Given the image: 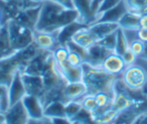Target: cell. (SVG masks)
Wrapping results in <instances>:
<instances>
[{"instance_id":"16","label":"cell","mask_w":147,"mask_h":124,"mask_svg":"<svg viewBox=\"0 0 147 124\" xmlns=\"http://www.w3.org/2000/svg\"><path fill=\"white\" fill-rule=\"evenodd\" d=\"M140 16L141 15L138 13L127 11L119 22L120 29H122L123 30H131V31L138 30L140 28V24H139Z\"/></svg>"},{"instance_id":"4","label":"cell","mask_w":147,"mask_h":124,"mask_svg":"<svg viewBox=\"0 0 147 124\" xmlns=\"http://www.w3.org/2000/svg\"><path fill=\"white\" fill-rule=\"evenodd\" d=\"M119 78L127 89L133 92H140L147 84V67L138 61L132 65L126 66Z\"/></svg>"},{"instance_id":"26","label":"cell","mask_w":147,"mask_h":124,"mask_svg":"<svg viewBox=\"0 0 147 124\" xmlns=\"http://www.w3.org/2000/svg\"><path fill=\"white\" fill-rule=\"evenodd\" d=\"M121 56L123 57V59H124L126 66L132 65V64L136 63V62H138L139 59V58L130 48H128Z\"/></svg>"},{"instance_id":"1","label":"cell","mask_w":147,"mask_h":124,"mask_svg":"<svg viewBox=\"0 0 147 124\" xmlns=\"http://www.w3.org/2000/svg\"><path fill=\"white\" fill-rule=\"evenodd\" d=\"M79 18L76 9H68L52 0H47L41 5L35 30L59 32L72 23H80Z\"/></svg>"},{"instance_id":"7","label":"cell","mask_w":147,"mask_h":124,"mask_svg":"<svg viewBox=\"0 0 147 124\" xmlns=\"http://www.w3.org/2000/svg\"><path fill=\"white\" fill-rule=\"evenodd\" d=\"M59 32H48L35 30L34 45L41 51L53 52L54 49L60 45Z\"/></svg>"},{"instance_id":"29","label":"cell","mask_w":147,"mask_h":124,"mask_svg":"<svg viewBox=\"0 0 147 124\" xmlns=\"http://www.w3.org/2000/svg\"><path fill=\"white\" fill-rule=\"evenodd\" d=\"M139 24H140V28L147 29V13L143 14V15L140 16Z\"/></svg>"},{"instance_id":"5","label":"cell","mask_w":147,"mask_h":124,"mask_svg":"<svg viewBox=\"0 0 147 124\" xmlns=\"http://www.w3.org/2000/svg\"><path fill=\"white\" fill-rule=\"evenodd\" d=\"M8 91L10 107L22 101L27 94L22 77V72L20 69H17L13 72L11 82L9 84Z\"/></svg>"},{"instance_id":"2","label":"cell","mask_w":147,"mask_h":124,"mask_svg":"<svg viewBox=\"0 0 147 124\" xmlns=\"http://www.w3.org/2000/svg\"><path fill=\"white\" fill-rule=\"evenodd\" d=\"M83 82L88 88V93L95 94L99 91L114 93L117 77L108 73L101 67H94L88 63L83 65Z\"/></svg>"},{"instance_id":"17","label":"cell","mask_w":147,"mask_h":124,"mask_svg":"<svg viewBox=\"0 0 147 124\" xmlns=\"http://www.w3.org/2000/svg\"><path fill=\"white\" fill-rule=\"evenodd\" d=\"M114 93L107 91H99L94 94L95 100L98 105V109H104L112 107Z\"/></svg>"},{"instance_id":"21","label":"cell","mask_w":147,"mask_h":124,"mask_svg":"<svg viewBox=\"0 0 147 124\" xmlns=\"http://www.w3.org/2000/svg\"><path fill=\"white\" fill-rule=\"evenodd\" d=\"M69 49L66 45L60 44L52 52V57L55 64H62L67 61Z\"/></svg>"},{"instance_id":"31","label":"cell","mask_w":147,"mask_h":124,"mask_svg":"<svg viewBox=\"0 0 147 124\" xmlns=\"http://www.w3.org/2000/svg\"><path fill=\"white\" fill-rule=\"evenodd\" d=\"M93 1L99 6V8H100V4H101V2L103 1V0H93ZM99 11V10H98Z\"/></svg>"},{"instance_id":"13","label":"cell","mask_w":147,"mask_h":124,"mask_svg":"<svg viewBox=\"0 0 147 124\" xmlns=\"http://www.w3.org/2000/svg\"><path fill=\"white\" fill-rule=\"evenodd\" d=\"M113 52H110L100 43L97 42L87 50L86 63L94 67H101L105 58Z\"/></svg>"},{"instance_id":"22","label":"cell","mask_w":147,"mask_h":124,"mask_svg":"<svg viewBox=\"0 0 147 124\" xmlns=\"http://www.w3.org/2000/svg\"><path fill=\"white\" fill-rule=\"evenodd\" d=\"M128 48H129V44H128V41L126 39L125 34L122 29H119L117 33V42H116L115 53L122 55Z\"/></svg>"},{"instance_id":"8","label":"cell","mask_w":147,"mask_h":124,"mask_svg":"<svg viewBox=\"0 0 147 124\" xmlns=\"http://www.w3.org/2000/svg\"><path fill=\"white\" fill-rule=\"evenodd\" d=\"M101 67L108 73L119 78L122 75L126 65L120 54L113 52L105 58L101 64Z\"/></svg>"},{"instance_id":"24","label":"cell","mask_w":147,"mask_h":124,"mask_svg":"<svg viewBox=\"0 0 147 124\" xmlns=\"http://www.w3.org/2000/svg\"><path fill=\"white\" fill-rule=\"evenodd\" d=\"M128 44H129V48L138 58H140L144 54L145 48H146V43H144V41H142L141 40H139L138 38H135V39L130 41L128 42Z\"/></svg>"},{"instance_id":"9","label":"cell","mask_w":147,"mask_h":124,"mask_svg":"<svg viewBox=\"0 0 147 124\" xmlns=\"http://www.w3.org/2000/svg\"><path fill=\"white\" fill-rule=\"evenodd\" d=\"M69 40L72 41L74 43H76L77 46L87 50L98 42L96 37L88 25H83L80 27L72 35Z\"/></svg>"},{"instance_id":"32","label":"cell","mask_w":147,"mask_h":124,"mask_svg":"<svg viewBox=\"0 0 147 124\" xmlns=\"http://www.w3.org/2000/svg\"><path fill=\"white\" fill-rule=\"evenodd\" d=\"M1 29H2V26H0V33H1Z\"/></svg>"},{"instance_id":"19","label":"cell","mask_w":147,"mask_h":124,"mask_svg":"<svg viewBox=\"0 0 147 124\" xmlns=\"http://www.w3.org/2000/svg\"><path fill=\"white\" fill-rule=\"evenodd\" d=\"M82 109L83 108L80 101H68L65 103V116L71 123V121Z\"/></svg>"},{"instance_id":"18","label":"cell","mask_w":147,"mask_h":124,"mask_svg":"<svg viewBox=\"0 0 147 124\" xmlns=\"http://www.w3.org/2000/svg\"><path fill=\"white\" fill-rule=\"evenodd\" d=\"M127 11L143 15L147 13V0H124Z\"/></svg>"},{"instance_id":"3","label":"cell","mask_w":147,"mask_h":124,"mask_svg":"<svg viewBox=\"0 0 147 124\" xmlns=\"http://www.w3.org/2000/svg\"><path fill=\"white\" fill-rule=\"evenodd\" d=\"M35 29L18 20H10L7 23V39L10 47L20 52L28 49L34 43Z\"/></svg>"},{"instance_id":"30","label":"cell","mask_w":147,"mask_h":124,"mask_svg":"<svg viewBox=\"0 0 147 124\" xmlns=\"http://www.w3.org/2000/svg\"><path fill=\"white\" fill-rule=\"evenodd\" d=\"M3 21H4V12L0 8V26L3 27Z\"/></svg>"},{"instance_id":"25","label":"cell","mask_w":147,"mask_h":124,"mask_svg":"<svg viewBox=\"0 0 147 124\" xmlns=\"http://www.w3.org/2000/svg\"><path fill=\"white\" fill-rule=\"evenodd\" d=\"M117 33H118V31L108 35V36H107V37H105L104 39L100 40L98 42L100 43L107 49H108L110 52H115L116 42H117Z\"/></svg>"},{"instance_id":"11","label":"cell","mask_w":147,"mask_h":124,"mask_svg":"<svg viewBox=\"0 0 147 124\" xmlns=\"http://www.w3.org/2000/svg\"><path fill=\"white\" fill-rule=\"evenodd\" d=\"M62 92L66 103L68 101H77L88 93V88L83 80L70 82L65 85Z\"/></svg>"},{"instance_id":"20","label":"cell","mask_w":147,"mask_h":124,"mask_svg":"<svg viewBox=\"0 0 147 124\" xmlns=\"http://www.w3.org/2000/svg\"><path fill=\"white\" fill-rule=\"evenodd\" d=\"M78 101H80L83 109H85L87 112L90 113L91 115L98 109V105H97V103L95 100L94 94L87 93L85 96H83Z\"/></svg>"},{"instance_id":"15","label":"cell","mask_w":147,"mask_h":124,"mask_svg":"<svg viewBox=\"0 0 147 124\" xmlns=\"http://www.w3.org/2000/svg\"><path fill=\"white\" fill-rule=\"evenodd\" d=\"M126 11H127V8L125 6V1L123 0L118 5L101 13L97 21H108V22L119 23Z\"/></svg>"},{"instance_id":"12","label":"cell","mask_w":147,"mask_h":124,"mask_svg":"<svg viewBox=\"0 0 147 124\" xmlns=\"http://www.w3.org/2000/svg\"><path fill=\"white\" fill-rule=\"evenodd\" d=\"M55 66L67 83L83 80V66L74 67L71 66L67 61L64 62L62 64H55Z\"/></svg>"},{"instance_id":"27","label":"cell","mask_w":147,"mask_h":124,"mask_svg":"<svg viewBox=\"0 0 147 124\" xmlns=\"http://www.w3.org/2000/svg\"><path fill=\"white\" fill-rule=\"evenodd\" d=\"M136 35L138 39L147 44V29L139 28L138 30H136Z\"/></svg>"},{"instance_id":"6","label":"cell","mask_w":147,"mask_h":124,"mask_svg":"<svg viewBox=\"0 0 147 124\" xmlns=\"http://www.w3.org/2000/svg\"><path fill=\"white\" fill-rule=\"evenodd\" d=\"M22 102L28 113L30 121L32 120L34 122H41V121H42V120L48 118L44 115V106L40 97L26 94Z\"/></svg>"},{"instance_id":"10","label":"cell","mask_w":147,"mask_h":124,"mask_svg":"<svg viewBox=\"0 0 147 124\" xmlns=\"http://www.w3.org/2000/svg\"><path fill=\"white\" fill-rule=\"evenodd\" d=\"M88 26L90 28L91 31L93 32L98 41L117 32L120 29L119 23L108 21H97Z\"/></svg>"},{"instance_id":"28","label":"cell","mask_w":147,"mask_h":124,"mask_svg":"<svg viewBox=\"0 0 147 124\" xmlns=\"http://www.w3.org/2000/svg\"><path fill=\"white\" fill-rule=\"evenodd\" d=\"M134 123H140V124H145L147 123V112L140 114L137 119L135 120Z\"/></svg>"},{"instance_id":"14","label":"cell","mask_w":147,"mask_h":124,"mask_svg":"<svg viewBox=\"0 0 147 124\" xmlns=\"http://www.w3.org/2000/svg\"><path fill=\"white\" fill-rule=\"evenodd\" d=\"M5 115L6 123H28L30 121V117L22 101L10 107Z\"/></svg>"},{"instance_id":"23","label":"cell","mask_w":147,"mask_h":124,"mask_svg":"<svg viewBox=\"0 0 147 124\" xmlns=\"http://www.w3.org/2000/svg\"><path fill=\"white\" fill-rule=\"evenodd\" d=\"M68 48V47H67ZM69 49V53L67 57V62L74 67H82L85 63V56L82 53L74 50Z\"/></svg>"}]
</instances>
